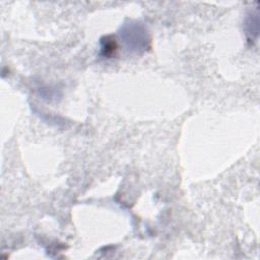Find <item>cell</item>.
<instances>
[{
	"mask_svg": "<svg viewBox=\"0 0 260 260\" xmlns=\"http://www.w3.org/2000/svg\"><path fill=\"white\" fill-rule=\"evenodd\" d=\"M120 36L126 48L135 53H143L150 48V35L147 28L137 22H129L121 28Z\"/></svg>",
	"mask_w": 260,
	"mask_h": 260,
	"instance_id": "6da1fadb",
	"label": "cell"
},
{
	"mask_svg": "<svg viewBox=\"0 0 260 260\" xmlns=\"http://www.w3.org/2000/svg\"><path fill=\"white\" fill-rule=\"evenodd\" d=\"M117 48H118V46H117L116 39L113 38L112 36L104 37L101 40V54L104 57H107V58L112 57L113 55H115Z\"/></svg>",
	"mask_w": 260,
	"mask_h": 260,
	"instance_id": "7a4b0ae2",
	"label": "cell"
},
{
	"mask_svg": "<svg viewBox=\"0 0 260 260\" xmlns=\"http://www.w3.org/2000/svg\"><path fill=\"white\" fill-rule=\"evenodd\" d=\"M259 32V19L257 13H251L246 21V34L249 41H254Z\"/></svg>",
	"mask_w": 260,
	"mask_h": 260,
	"instance_id": "3957f363",
	"label": "cell"
}]
</instances>
